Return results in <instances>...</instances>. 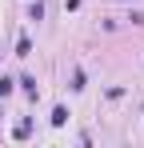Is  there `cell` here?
Returning a JSON list of instances; mask_svg holds the SVG:
<instances>
[{
  "instance_id": "6da1fadb",
  "label": "cell",
  "mask_w": 144,
  "mask_h": 148,
  "mask_svg": "<svg viewBox=\"0 0 144 148\" xmlns=\"http://www.w3.org/2000/svg\"><path fill=\"white\" fill-rule=\"evenodd\" d=\"M28 20H44V4H40V0H32V8H28Z\"/></svg>"
},
{
  "instance_id": "7a4b0ae2",
  "label": "cell",
  "mask_w": 144,
  "mask_h": 148,
  "mask_svg": "<svg viewBox=\"0 0 144 148\" xmlns=\"http://www.w3.org/2000/svg\"><path fill=\"white\" fill-rule=\"evenodd\" d=\"M20 88H24L32 100H36V80H32V76H20Z\"/></svg>"
},
{
  "instance_id": "3957f363",
  "label": "cell",
  "mask_w": 144,
  "mask_h": 148,
  "mask_svg": "<svg viewBox=\"0 0 144 148\" xmlns=\"http://www.w3.org/2000/svg\"><path fill=\"white\" fill-rule=\"evenodd\" d=\"M28 132H32V124H28V120H20V124H16V132H12V136H16V140H28Z\"/></svg>"
},
{
  "instance_id": "277c9868",
  "label": "cell",
  "mask_w": 144,
  "mask_h": 148,
  "mask_svg": "<svg viewBox=\"0 0 144 148\" xmlns=\"http://www.w3.org/2000/svg\"><path fill=\"white\" fill-rule=\"evenodd\" d=\"M28 52H32V40L20 36V40H16V56H28Z\"/></svg>"
},
{
  "instance_id": "5b68a950",
  "label": "cell",
  "mask_w": 144,
  "mask_h": 148,
  "mask_svg": "<svg viewBox=\"0 0 144 148\" xmlns=\"http://www.w3.org/2000/svg\"><path fill=\"white\" fill-rule=\"evenodd\" d=\"M68 120V108H64V104H60V108H52V124H64Z\"/></svg>"
},
{
  "instance_id": "8992f818",
  "label": "cell",
  "mask_w": 144,
  "mask_h": 148,
  "mask_svg": "<svg viewBox=\"0 0 144 148\" xmlns=\"http://www.w3.org/2000/svg\"><path fill=\"white\" fill-rule=\"evenodd\" d=\"M8 92H12V80L4 76V80H0V96H8Z\"/></svg>"
}]
</instances>
